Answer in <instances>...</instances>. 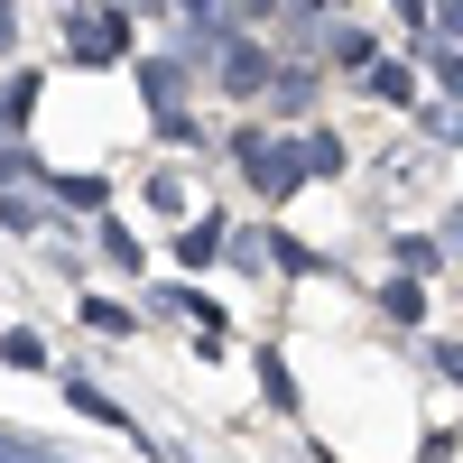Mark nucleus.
Instances as JSON below:
<instances>
[{
	"label": "nucleus",
	"instance_id": "nucleus-1",
	"mask_svg": "<svg viewBox=\"0 0 463 463\" xmlns=\"http://www.w3.org/2000/svg\"><path fill=\"white\" fill-rule=\"evenodd\" d=\"M121 47H130V19H121V10H111V19H102V10H93V19H74V56H84V65L121 56Z\"/></svg>",
	"mask_w": 463,
	"mask_h": 463
},
{
	"label": "nucleus",
	"instance_id": "nucleus-7",
	"mask_svg": "<svg viewBox=\"0 0 463 463\" xmlns=\"http://www.w3.org/2000/svg\"><path fill=\"white\" fill-rule=\"evenodd\" d=\"M0 47H10V0H0Z\"/></svg>",
	"mask_w": 463,
	"mask_h": 463
},
{
	"label": "nucleus",
	"instance_id": "nucleus-8",
	"mask_svg": "<svg viewBox=\"0 0 463 463\" xmlns=\"http://www.w3.org/2000/svg\"><path fill=\"white\" fill-rule=\"evenodd\" d=\"M445 241H454V250H463V213H454V232H445Z\"/></svg>",
	"mask_w": 463,
	"mask_h": 463
},
{
	"label": "nucleus",
	"instance_id": "nucleus-4",
	"mask_svg": "<svg viewBox=\"0 0 463 463\" xmlns=\"http://www.w3.org/2000/svg\"><path fill=\"white\" fill-rule=\"evenodd\" d=\"M0 362H19V371H37V362H47V343H37V334H0Z\"/></svg>",
	"mask_w": 463,
	"mask_h": 463
},
{
	"label": "nucleus",
	"instance_id": "nucleus-5",
	"mask_svg": "<svg viewBox=\"0 0 463 463\" xmlns=\"http://www.w3.org/2000/svg\"><path fill=\"white\" fill-rule=\"evenodd\" d=\"M390 10H399V19H408V28H417V19H427V0H390Z\"/></svg>",
	"mask_w": 463,
	"mask_h": 463
},
{
	"label": "nucleus",
	"instance_id": "nucleus-6",
	"mask_svg": "<svg viewBox=\"0 0 463 463\" xmlns=\"http://www.w3.org/2000/svg\"><path fill=\"white\" fill-rule=\"evenodd\" d=\"M445 84H454V93H463V56H445Z\"/></svg>",
	"mask_w": 463,
	"mask_h": 463
},
{
	"label": "nucleus",
	"instance_id": "nucleus-2",
	"mask_svg": "<svg viewBox=\"0 0 463 463\" xmlns=\"http://www.w3.org/2000/svg\"><path fill=\"white\" fill-rule=\"evenodd\" d=\"M260 74H269V56H260V47H222V84H232V93H250Z\"/></svg>",
	"mask_w": 463,
	"mask_h": 463
},
{
	"label": "nucleus",
	"instance_id": "nucleus-3",
	"mask_svg": "<svg viewBox=\"0 0 463 463\" xmlns=\"http://www.w3.org/2000/svg\"><path fill=\"white\" fill-rule=\"evenodd\" d=\"M74 408H84V417H93V427H111V436H130V417H121V408H111L102 390H74Z\"/></svg>",
	"mask_w": 463,
	"mask_h": 463
}]
</instances>
